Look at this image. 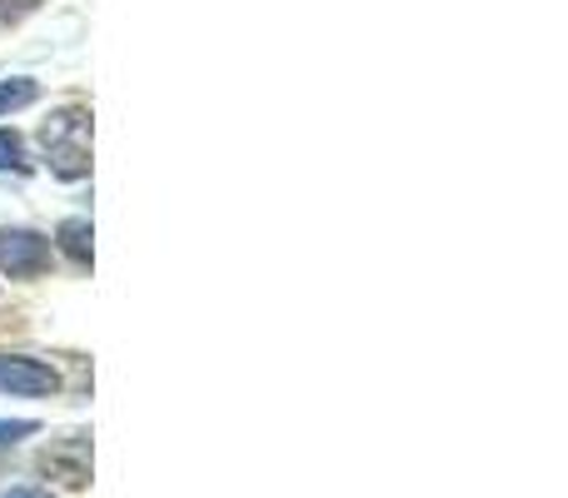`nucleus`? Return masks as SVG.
Masks as SVG:
<instances>
[{"label":"nucleus","instance_id":"0eeeda50","mask_svg":"<svg viewBox=\"0 0 568 498\" xmlns=\"http://www.w3.org/2000/svg\"><path fill=\"white\" fill-rule=\"evenodd\" d=\"M26 145H20L16 130H0V170H26Z\"/></svg>","mask_w":568,"mask_h":498},{"label":"nucleus","instance_id":"39448f33","mask_svg":"<svg viewBox=\"0 0 568 498\" xmlns=\"http://www.w3.org/2000/svg\"><path fill=\"white\" fill-rule=\"evenodd\" d=\"M60 250L75 264H90V220H80V215L65 220V225H60Z\"/></svg>","mask_w":568,"mask_h":498},{"label":"nucleus","instance_id":"f03ea898","mask_svg":"<svg viewBox=\"0 0 568 498\" xmlns=\"http://www.w3.org/2000/svg\"><path fill=\"white\" fill-rule=\"evenodd\" d=\"M45 264H50V240H40L36 230H0V274L30 280Z\"/></svg>","mask_w":568,"mask_h":498},{"label":"nucleus","instance_id":"1a4fd4ad","mask_svg":"<svg viewBox=\"0 0 568 498\" xmlns=\"http://www.w3.org/2000/svg\"><path fill=\"white\" fill-rule=\"evenodd\" d=\"M0 498H50L45 489H10V494H0Z\"/></svg>","mask_w":568,"mask_h":498},{"label":"nucleus","instance_id":"423d86ee","mask_svg":"<svg viewBox=\"0 0 568 498\" xmlns=\"http://www.w3.org/2000/svg\"><path fill=\"white\" fill-rule=\"evenodd\" d=\"M36 100H40L36 80H6V85H0V115H16V110L36 105Z\"/></svg>","mask_w":568,"mask_h":498},{"label":"nucleus","instance_id":"6e6552de","mask_svg":"<svg viewBox=\"0 0 568 498\" xmlns=\"http://www.w3.org/2000/svg\"><path fill=\"white\" fill-rule=\"evenodd\" d=\"M40 424L36 419H0V444H16V439H30Z\"/></svg>","mask_w":568,"mask_h":498},{"label":"nucleus","instance_id":"20e7f679","mask_svg":"<svg viewBox=\"0 0 568 498\" xmlns=\"http://www.w3.org/2000/svg\"><path fill=\"white\" fill-rule=\"evenodd\" d=\"M45 474H55L65 489H85L90 484V439L85 434H70L65 449H50L45 454Z\"/></svg>","mask_w":568,"mask_h":498},{"label":"nucleus","instance_id":"f257e3e1","mask_svg":"<svg viewBox=\"0 0 568 498\" xmlns=\"http://www.w3.org/2000/svg\"><path fill=\"white\" fill-rule=\"evenodd\" d=\"M40 145L45 160L60 180H80L90 175V115L85 110H60L40 125Z\"/></svg>","mask_w":568,"mask_h":498},{"label":"nucleus","instance_id":"7ed1b4c3","mask_svg":"<svg viewBox=\"0 0 568 498\" xmlns=\"http://www.w3.org/2000/svg\"><path fill=\"white\" fill-rule=\"evenodd\" d=\"M60 374L50 369L45 359H26V354H0V394H26V399H40V394H55Z\"/></svg>","mask_w":568,"mask_h":498}]
</instances>
